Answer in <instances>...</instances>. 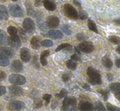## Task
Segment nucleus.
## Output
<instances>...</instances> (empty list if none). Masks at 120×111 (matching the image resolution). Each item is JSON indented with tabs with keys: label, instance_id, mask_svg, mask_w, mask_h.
Masks as SVG:
<instances>
[{
	"label": "nucleus",
	"instance_id": "nucleus-1",
	"mask_svg": "<svg viewBox=\"0 0 120 111\" xmlns=\"http://www.w3.org/2000/svg\"><path fill=\"white\" fill-rule=\"evenodd\" d=\"M87 74L89 77V83L92 85H100L102 83L101 74L96 70L92 66H89L87 70Z\"/></svg>",
	"mask_w": 120,
	"mask_h": 111
},
{
	"label": "nucleus",
	"instance_id": "nucleus-2",
	"mask_svg": "<svg viewBox=\"0 0 120 111\" xmlns=\"http://www.w3.org/2000/svg\"><path fill=\"white\" fill-rule=\"evenodd\" d=\"M77 100L74 97H65L62 104L63 110H75Z\"/></svg>",
	"mask_w": 120,
	"mask_h": 111
},
{
	"label": "nucleus",
	"instance_id": "nucleus-3",
	"mask_svg": "<svg viewBox=\"0 0 120 111\" xmlns=\"http://www.w3.org/2000/svg\"><path fill=\"white\" fill-rule=\"evenodd\" d=\"M64 10H65V13L68 17H70V19L73 20H77L79 18L78 16V12L76 11V9L72 6V5L66 3L64 6Z\"/></svg>",
	"mask_w": 120,
	"mask_h": 111
},
{
	"label": "nucleus",
	"instance_id": "nucleus-4",
	"mask_svg": "<svg viewBox=\"0 0 120 111\" xmlns=\"http://www.w3.org/2000/svg\"><path fill=\"white\" fill-rule=\"evenodd\" d=\"M78 48L81 52L84 53H91L94 51V46L91 42L82 41V43H79Z\"/></svg>",
	"mask_w": 120,
	"mask_h": 111
},
{
	"label": "nucleus",
	"instance_id": "nucleus-5",
	"mask_svg": "<svg viewBox=\"0 0 120 111\" xmlns=\"http://www.w3.org/2000/svg\"><path fill=\"white\" fill-rule=\"evenodd\" d=\"M10 13L14 17H21L23 16V11L21 7L17 4H11L9 6Z\"/></svg>",
	"mask_w": 120,
	"mask_h": 111
},
{
	"label": "nucleus",
	"instance_id": "nucleus-6",
	"mask_svg": "<svg viewBox=\"0 0 120 111\" xmlns=\"http://www.w3.org/2000/svg\"><path fill=\"white\" fill-rule=\"evenodd\" d=\"M9 81L14 85H22L25 83V78L20 74H11L9 77Z\"/></svg>",
	"mask_w": 120,
	"mask_h": 111
},
{
	"label": "nucleus",
	"instance_id": "nucleus-7",
	"mask_svg": "<svg viewBox=\"0 0 120 111\" xmlns=\"http://www.w3.org/2000/svg\"><path fill=\"white\" fill-rule=\"evenodd\" d=\"M23 28L25 31L31 33L34 30V23L30 18H26L23 22Z\"/></svg>",
	"mask_w": 120,
	"mask_h": 111
},
{
	"label": "nucleus",
	"instance_id": "nucleus-8",
	"mask_svg": "<svg viewBox=\"0 0 120 111\" xmlns=\"http://www.w3.org/2000/svg\"><path fill=\"white\" fill-rule=\"evenodd\" d=\"M9 42L12 48H19L21 47V39H20V37L16 35V33L11 35V38H9Z\"/></svg>",
	"mask_w": 120,
	"mask_h": 111
},
{
	"label": "nucleus",
	"instance_id": "nucleus-9",
	"mask_svg": "<svg viewBox=\"0 0 120 111\" xmlns=\"http://www.w3.org/2000/svg\"><path fill=\"white\" fill-rule=\"evenodd\" d=\"M60 23V20L56 16H49L47 20V24L48 26L50 28H56L59 26Z\"/></svg>",
	"mask_w": 120,
	"mask_h": 111
},
{
	"label": "nucleus",
	"instance_id": "nucleus-10",
	"mask_svg": "<svg viewBox=\"0 0 120 111\" xmlns=\"http://www.w3.org/2000/svg\"><path fill=\"white\" fill-rule=\"evenodd\" d=\"M79 110L84 111L93 110L94 106L92 103H89L88 101H81L79 104Z\"/></svg>",
	"mask_w": 120,
	"mask_h": 111
},
{
	"label": "nucleus",
	"instance_id": "nucleus-11",
	"mask_svg": "<svg viewBox=\"0 0 120 111\" xmlns=\"http://www.w3.org/2000/svg\"><path fill=\"white\" fill-rule=\"evenodd\" d=\"M25 107V105L21 101H12L9 104V109L10 110H21Z\"/></svg>",
	"mask_w": 120,
	"mask_h": 111
},
{
	"label": "nucleus",
	"instance_id": "nucleus-12",
	"mask_svg": "<svg viewBox=\"0 0 120 111\" xmlns=\"http://www.w3.org/2000/svg\"><path fill=\"white\" fill-rule=\"evenodd\" d=\"M21 58L23 61L27 62L30 60V51L27 49L26 48H23L21 50Z\"/></svg>",
	"mask_w": 120,
	"mask_h": 111
},
{
	"label": "nucleus",
	"instance_id": "nucleus-13",
	"mask_svg": "<svg viewBox=\"0 0 120 111\" xmlns=\"http://www.w3.org/2000/svg\"><path fill=\"white\" fill-rule=\"evenodd\" d=\"M48 35L54 39H60L63 37L61 32H60L59 30H50L48 33Z\"/></svg>",
	"mask_w": 120,
	"mask_h": 111
},
{
	"label": "nucleus",
	"instance_id": "nucleus-14",
	"mask_svg": "<svg viewBox=\"0 0 120 111\" xmlns=\"http://www.w3.org/2000/svg\"><path fill=\"white\" fill-rule=\"evenodd\" d=\"M43 5H44L45 8L48 11H55L56 6L53 2L50 1V0H43Z\"/></svg>",
	"mask_w": 120,
	"mask_h": 111
},
{
	"label": "nucleus",
	"instance_id": "nucleus-15",
	"mask_svg": "<svg viewBox=\"0 0 120 111\" xmlns=\"http://www.w3.org/2000/svg\"><path fill=\"white\" fill-rule=\"evenodd\" d=\"M0 54L6 57H11L14 55V52H13L12 49L8 48H3L2 49H0Z\"/></svg>",
	"mask_w": 120,
	"mask_h": 111
},
{
	"label": "nucleus",
	"instance_id": "nucleus-16",
	"mask_svg": "<svg viewBox=\"0 0 120 111\" xmlns=\"http://www.w3.org/2000/svg\"><path fill=\"white\" fill-rule=\"evenodd\" d=\"M11 68H12V70L16 72H21L23 70V65L20 60H15V61H13L12 65H11Z\"/></svg>",
	"mask_w": 120,
	"mask_h": 111
},
{
	"label": "nucleus",
	"instance_id": "nucleus-17",
	"mask_svg": "<svg viewBox=\"0 0 120 111\" xmlns=\"http://www.w3.org/2000/svg\"><path fill=\"white\" fill-rule=\"evenodd\" d=\"M9 91L11 94L16 96H20L23 93L22 88H21L19 87H16V86H11V87H9Z\"/></svg>",
	"mask_w": 120,
	"mask_h": 111
},
{
	"label": "nucleus",
	"instance_id": "nucleus-18",
	"mask_svg": "<svg viewBox=\"0 0 120 111\" xmlns=\"http://www.w3.org/2000/svg\"><path fill=\"white\" fill-rule=\"evenodd\" d=\"M101 63H102V65H104L105 68H108V69H110L111 67L113 66L112 60H111L110 58H109L108 56L103 57L102 60H101Z\"/></svg>",
	"mask_w": 120,
	"mask_h": 111
},
{
	"label": "nucleus",
	"instance_id": "nucleus-19",
	"mask_svg": "<svg viewBox=\"0 0 120 111\" xmlns=\"http://www.w3.org/2000/svg\"><path fill=\"white\" fill-rule=\"evenodd\" d=\"M8 10L4 6L0 5V20H8Z\"/></svg>",
	"mask_w": 120,
	"mask_h": 111
},
{
	"label": "nucleus",
	"instance_id": "nucleus-20",
	"mask_svg": "<svg viewBox=\"0 0 120 111\" xmlns=\"http://www.w3.org/2000/svg\"><path fill=\"white\" fill-rule=\"evenodd\" d=\"M31 46L33 48H34V49H38L40 47V39L39 38H38V37H33L31 39Z\"/></svg>",
	"mask_w": 120,
	"mask_h": 111
},
{
	"label": "nucleus",
	"instance_id": "nucleus-21",
	"mask_svg": "<svg viewBox=\"0 0 120 111\" xmlns=\"http://www.w3.org/2000/svg\"><path fill=\"white\" fill-rule=\"evenodd\" d=\"M49 51H43L41 54L40 56V62L43 65H47V57L49 56Z\"/></svg>",
	"mask_w": 120,
	"mask_h": 111
},
{
	"label": "nucleus",
	"instance_id": "nucleus-22",
	"mask_svg": "<svg viewBox=\"0 0 120 111\" xmlns=\"http://www.w3.org/2000/svg\"><path fill=\"white\" fill-rule=\"evenodd\" d=\"M8 42V38L6 33L3 30H0V44H7Z\"/></svg>",
	"mask_w": 120,
	"mask_h": 111
},
{
	"label": "nucleus",
	"instance_id": "nucleus-23",
	"mask_svg": "<svg viewBox=\"0 0 120 111\" xmlns=\"http://www.w3.org/2000/svg\"><path fill=\"white\" fill-rule=\"evenodd\" d=\"M87 26H88V29L92 31L95 32V33H98V30H97V27H96L95 22H94L92 20L89 19L88 20V22H87Z\"/></svg>",
	"mask_w": 120,
	"mask_h": 111
},
{
	"label": "nucleus",
	"instance_id": "nucleus-24",
	"mask_svg": "<svg viewBox=\"0 0 120 111\" xmlns=\"http://www.w3.org/2000/svg\"><path fill=\"white\" fill-rule=\"evenodd\" d=\"M109 89L112 91L113 92H117L120 91V83H111L109 85Z\"/></svg>",
	"mask_w": 120,
	"mask_h": 111
},
{
	"label": "nucleus",
	"instance_id": "nucleus-25",
	"mask_svg": "<svg viewBox=\"0 0 120 111\" xmlns=\"http://www.w3.org/2000/svg\"><path fill=\"white\" fill-rule=\"evenodd\" d=\"M72 46L70 43H63V44H60V46L57 47V48L56 49V52H59L60 50L63 49H68V50H71Z\"/></svg>",
	"mask_w": 120,
	"mask_h": 111
},
{
	"label": "nucleus",
	"instance_id": "nucleus-26",
	"mask_svg": "<svg viewBox=\"0 0 120 111\" xmlns=\"http://www.w3.org/2000/svg\"><path fill=\"white\" fill-rule=\"evenodd\" d=\"M66 66L68 67V68L70 69V70H76V67H77V64H76V62L74 61V60H67V62H66Z\"/></svg>",
	"mask_w": 120,
	"mask_h": 111
},
{
	"label": "nucleus",
	"instance_id": "nucleus-27",
	"mask_svg": "<svg viewBox=\"0 0 120 111\" xmlns=\"http://www.w3.org/2000/svg\"><path fill=\"white\" fill-rule=\"evenodd\" d=\"M8 65H9V60H8V57L0 54V65H2V66H7Z\"/></svg>",
	"mask_w": 120,
	"mask_h": 111
},
{
	"label": "nucleus",
	"instance_id": "nucleus-28",
	"mask_svg": "<svg viewBox=\"0 0 120 111\" xmlns=\"http://www.w3.org/2000/svg\"><path fill=\"white\" fill-rule=\"evenodd\" d=\"M109 42H111L114 44H119L120 43V38L117 36H111L109 38Z\"/></svg>",
	"mask_w": 120,
	"mask_h": 111
},
{
	"label": "nucleus",
	"instance_id": "nucleus-29",
	"mask_svg": "<svg viewBox=\"0 0 120 111\" xmlns=\"http://www.w3.org/2000/svg\"><path fill=\"white\" fill-rule=\"evenodd\" d=\"M94 109H95L96 110H99V111H105V108L104 107V105H103L102 103H101V102H100V101L96 102Z\"/></svg>",
	"mask_w": 120,
	"mask_h": 111
},
{
	"label": "nucleus",
	"instance_id": "nucleus-30",
	"mask_svg": "<svg viewBox=\"0 0 120 111\" xmlns=\"http://www.w3.org/2000/svg\"><path fill=\"white\" fill-rule=\"evenodd\" d=\"M78 16H79V19L82 20V21H84V20H86L87 18V12H85L84 11H79V13H78Z\"/></svg>",
	"mask_w": 120,
	"mask_h": 111
},
{
	"label": "nucleus",
	"instance_id": "nucleus-31",
	"mask_svg": "<svg viewBox=\"0 0 120 111\" xmlns=\"http://www.w3.org/2000/svg\"><path fill=\"white\" fill-rule=\"evenodd\" d=\"M106 107H107V110L109 111H120L119 108H118V107H116V106H114V105H112L109 103L106 104Z\"/></svg>",
	"mask_w": 120,
	"mask_h": 111
},
{
	"label": "nucleus",
	"instance_id": "nucleus-32",
	"mask_svg": "<svg viewBox=\"0 0 120 111\" xmlns=\"http://www.w3.org/2000/svg\"><path fill=\"white\" fill-rule=\"evenodd\" d=\"M98 92H100V93L101 94V96H102L103 97H104V100H107L108 99V96H109V92L106 90H101V89H100Z\"/></svg>",
	"mask_w": 120,
	"mask_h": 111
},
{
	"label": "nucleus",
	"instance_id": "nucleus-33",
	"mask_svg": "<svg viewBox=\"0 0 120 111\" xmlns=\"http://www.w3.org/2000/svg\"><path fill=\"white\" fill-rule=\"evenodd\" d=\"M8 33L11 35L16 34V33H17V29L16 27H14V26H9V27L8 28Z\"/></svg>",
	"mask_w": 120,
	"mask_h": 111
},
{
	"label": "nucleus",
	"instance_id": "nucleus-34",
	"mask_svg": "<svg viewBox=\"0 0 120 111\" xmlns=\"http://www.w3.org/2000/svg\"><path fill=\"white\" fill-rule=\"evenodd\" d=\"M53 45V43H52L51 40H44V41L42 42V46L43 47H52Z\"/></svg>",
	"mask_w": 120,
	"mask_h": 111
},
{
	"label": "nucleus",
	"instance_id": "nucleus-35",
	"mask_svg": "<svg viewBox=\"0 0 120 111\" xmlns=\"http://www.w3.org/2000/svg\"><path fill=\"white\" fill-rule=\"evenodd\" d=\"M66 95H67V91L65 89H62L60 93L56 94V96L59 97V98H63V97L66 96Z\"/></svg>",
	"mask_w": 120,
	"mask_h": 111
},
{
	"label": "nucleus",
	"instance_id": "nucleus-36",
	"mask_svg": "<svg viewBox=\"0 0 120 111\" xmlns=\"http://www.w3.org/2000/svg\"><path fill=\"white\" fill-rule=\"evenodd\" d=\"M62 30H63L66 34H70V33H71L70 27H69V26H67V25H64V26H62Z\"/></svg>",
	"mask_w": 120,
	"mask_h": 111
},
{
	"label": "nucleus",
	"instance_id": "nucleus-37",
	"mask_svg": "<svg viewBox=\"0 0 120 111\" xmlns=\"http://www.w3.org/2000/svg\"><path fill=\"white\" fill-rule=\"evenodd\" d=\"M71 78V74H64L62 75V79H63L64 82H68L70 80V78Z\"/></svg>",
	"mask_w": 120,
	"mask_h": 111
},
{
	"label": "nucleus",
	"instance_id": "nucleus-38",
	"mask_svg": "<svg viewBox=\"0 0 120 111\" xmlns=\"http://www.w3.org/2000/svg\"><path fill=\"white\" fill-rule=\"evenodd\" d=\"M51 97H52V96L49 95V94H45V95L43 96V99L46 101V105H48L49 101H50V100H51Z\"/></svg>",
	"mask_w": 120,
	"mask_h": 111
},
{
	"label": "nucleus",
	"instance_id": "nucleus-39",
	"mask_svg": "<svg viewBox=\"0 0 120 111\" xmlns=\"http://www.w3.org/2000/svg\"><path fill=\"white\" fill-rule=\"evenodd\" d=\"M77 38L79 41H84L87 39V36L85 34H82V33H79V34H77Z\"/></svg>",
	"mask_w": 120,
	"mask_h": 111
},
{
	"label": "nucleus",
	"instance_id": "nucleus-40",
	"mask_svg": "<svg viewBox=\"0 0 120 111\" xmlns=\"http://www.w3.org/2000/svg\"><path fill=\"white\" fill-rule=\"evenodd\" d=\"M6 93V88L3 86H0V96Z\"/></svg>",
	"mask_w": 120,
	"mask_h": 111
},
{
	"label": "nucleus",
	"instance_id": "nucleus-41",
	"mask_svg": "<svg viewBox=\"0 0 120 111\" xmlns=\"http://www.w3.org/2000/svg\"><path fill=\"white\" fill-rule=\"evenodd\" d=\"M79 55H72L71 56V60H74V61H78V60H80V58L79 56Z\"/></svg>",
	"mask_w": 120,
	"mask_h": 111
},
{
	"label": "nucleus",
	"instance_id": "nucleus-42",
	"mask_svg": "<svg viewBox=\"0 0 120 111\" xmlns=\"http://www.w3.org/2000/svg\"><path fill=\"white\" fill-rule=\"evenodd\" d=\"M107 78H108L109 81H112L113 80V74H110V73L107 74Z\"/></svg>",
	"mask_w": 120,
	"mask_h": 111
},
{
	"label": "nucleus",
	"instance_id": "nucleus-43",
	"mask_svg": "<svg viewBox=\"0 0 120 111\" xmlns=\"http://www.w3.org/2000/svg\"><path fill=\"white\" fill-rule=\"evenodd\" d=\"M114 96H115V97L118 99L119 100H120V91L117 92H114Z\"/></svg>",
	"mask_w": 120,
	"mask_h": 111
},
{
	"label": "nucleus",
	"instance_id": "nucleus-44",
	"mask_svg": "<svg viewBox=\"0 0 120 111\" xmlns=\"http://www.w3.org/2000/svg\"><path fill=\"white\" fill-rule=\"evenodd\" d=\"M115 65L118 68H120V59H117V60H115Z\"/></svg>",
	"mask_w": 120,
	"mask_h": 111
},
{
	"label": "nucleus",
	"instance_id": "nucleus-45",
	"mask_svg": "<svg viewBox=\"0 0 120 111\" xmlns=\"http://www.w3.org/2000/svg\"><path fill=\"white\" fill-rule=\"evenodd\" d=\"M74 3L75 5H77L78 7H81V4H80V3H79V1H78V0H74Z\"/></svg>",
	"mask_w": 120,
	"mask_h": 111
},
{
	"label": "nucleus",
	"instance_id": "nucleus-46",
	"mask_svg": "<svg viewBox=\"0 0 120 111\" xmlns=\"http://www.w3.org/2000/svg\"><path fill=\"white\" fill-rule=\"evenodd\" d=\"M83 87L86 89V90H87V91H90V90H91V88H90V87H89V85H88V84H87V83L84 84V85H83Z\"/></svg>",
	"mask_w": 120,
	"mask_h": 111
},
{
	"label": "nucleus",
	"instance_id": "nucleus-47",
	"mask_svg": "<svg viewBox=\"0 0 120 111\" xmlns=\"http://www.w3.org/2000/svg\"><path fill=\"white\" fill-rule=\"evenodd\" d=\"M74 48H75V52H77V54H78V55H80V54H81V51L79 49V48H76V47H75Z\"/></svg>",
	"mask_w": 120,
	"mask_h": 111
},
{
	"label": "nucleus",
	"instance_id": "nucleus-48",
	"mask_svg": "<svg viewBox=\"0 0 120 111\" xmlns=\"http://www.w3.org/2000/svg\"><path fill=\"white\" fill-rule=\"evenodd\" d=\"M5 78L4 73H3V72H1V73H0V79H3V78Z\"/></svg>",
	"mask_w": 120,
	"mask_h": 111
},
{
	"label": "nucleus",
	"instance_id": "nucleus-49",
	"mask_svg": "<svg viewBox=\"0 0 120 111\" xmlns=\"http://www.w3.org/2000/svg\"><path fill=\"white\" fill-rule=\"evenodd\" d=\"M114 23H116V24H118V25H120V18H119V19L114 20Z\"/></svg>",
	"mask_w": 120,
	"mask_h": 111
},
{
	"label": "nucleus",
	"instance_id": "nucleus-50",
	"mask_svg": "<svg viewBox=\"0 0 120 111\" xmlns=\"http://www.w3.org/2000/svg\"><path fill=\"white\" fill-rule=\"evenodd\" d=\"M117 52H119V54H120V46H119V47H118V48H117Z\"/></svg>",
	"mask_w": 120,
	"mask_h": 111
},
{
	"label": "nucleus",
	"instance_id": "nucleus-51",
	"mask_svg": "<svg viewBox=\"0 0 120 111\" xmlns=\"http://www.w3.org/2000/svg\"><path fill=\"white\" fill-rule=\"evenodd\" d=\"M12 1H17V0H12Z\"/></svg>",
	"mask_w": 120,
	"mask_h": 111
}]
</instances>
